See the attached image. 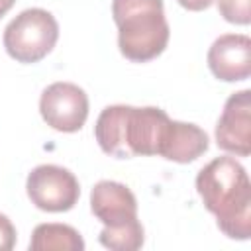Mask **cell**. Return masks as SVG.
Here are the masks:
<instances>
[{
    "mask_svg": "<svg viewBox=\"0 0 251 251\" xmlns=\"http://www.w3.org/2000/svg\"><path fill=\"white\" fill-rule=\"evenodd\" d=\"M196 190L229 239H249L251 184L241 163L233 157H216L196 175Z\"/></svg>",
    "mask_w": 251,
    "mask_h": 251,
    "instance_id": "6da1fadb",
    "label": "cell"
},
{
    "mask_svg": "<svg viewBox=\"0 0 251 251\" xmlns=\"http://www.w3.org/2000/svg\"><path fill=\"white\" fill-rule=\"evenodd\" d=\"M169 124L171 118L161 108L114 104L100 112L94 135L100 149L116 159L149 157L159 155Z\"/></svg>",
    "mask_w": 251,
    "mask_h": 251,
    "instance_id": "7a4b0ae2",
    "label": "cell"
},
{
    "mask_svg": "<svg viewBox=\"0 0 251 251\" xmlns=\"http://www.w3.org/2000/svg\"><path fill=\"white\" fill-rule=\"evenodd\" d=\"M112 18L118 27V47L126 59L145 63L165 51L171 29L163 0H112Z\"/></svg>",
    "mask_w": 251,
    "mask_h": 251,
    "instance_id": "3957f363",
    "label": "cell"
},
{
    "mask_svg": "<svg viewBox=\"0 0 251 251\" xmlns=\"http://www.w3.org/2000/svg\"><path fill=\"white\" fill-rule=\"evenodd\" d=\"M59 39V24L55 16L43 8H27L20 12L4 29V49L18 63H37Z\"/></svg>",
    "mask_w": 251,
    "mask_h": 251,
    "instance_id": "277c9868",
    "label": "cell"
},
{
    "mask_svg": "<svg viewBox=\"0 0 251 251\" xmlns=\"http://www.w3.org/2000/svg\"><path fill=\"white\" fill-rule=\"evenodd\" d=\"M27 198L43 212H69L80 196L76 176L59 165H39L25 180Z\"/></svg>",
    "mask_w": 251,
    "mask_h": 251,
    "instance_id": "5b68a950",
    "label": "cell"
},
{
    "mask_svg": "<svg viewBox=\"0 0 251 251\" xmlns=\"http://www.w3.org/2000/svg\"><path fill=\"white\" fill-rule=\"evenodd\" d=\"M39 112L47 126L57 131H78L88 118V96L73 82H53L39 98Z\"/></svg>",
    "mask_w": 251,
    "mask_h": 251,
    "instance_id": "8992f818",
    "label": "cell"
},
{
    "mask_svg": "<svg viewBox=\"0 0 251 251\" xmlns=\"http://www.w3.org/2000/svg\"><path fill=\"white\" fill-rule=\"evenodd\" d=\"M216 143L235 157L251 155V90H239L226 100L216 126Z\"/></svg>",
    "mask_w": 251,
    "mask_h": 251,
    "instance_id": "52a82bcc",
    "label": "cell"
},
{
    "mask_svg": "<svg viewBox=\"0 0 251 251\" xmlns=\"http://www.w3.org/2000/svg\"><path fill=\"white\" fill-rule=\"evenodd\" d=\"M208 67L224 82L245 80L251 75V39L243 33L220 35L208 49Z\"/></svg>",
    "mask_w": 251,
    "mask_h": 251,
    "instance_id": "ba28073f",
    "label": "cell"
},
{
    "mask_svg": "<svg viewBox=\"0 0 251 251\" xmlns=\"http://www.w3.org/2000/svg\"><path fill=\"white\" fill-rule=\"evenodd\" d=\"M90 210L104 227H124L137 222V200L133 192L116 180H100L90 190Z\"/></svg>",
    "mask_w": 251,
    "mask_h": 251,
    "instance_id": "9c48e42d",
    "label": "cell"
},
{
    "mask_svg": "<svg viewBox=\"0 0 251 251\" xmlns=\"http://www.w3.org/2000/svg\"><path fill=\"white\" fill-rule=\"evenodd\" d=\"M210 147L208 133L196 124L171 120L159 155L175 163H192Z\"/></svg>",
    "mask_w": 251,
    "mask_h": 251,
    "instance_id": "30bf717a",
    "label": "cell"
},
{
    "mask_svg": "<svg viewBox=\"0 0 251 251\" xmlns=\"http://www.w3.org/2000/svg\"><path fill=\"white\" fill-rule=\"evenodd\" d=\"M84 239L67 224H39L29 239V251H82Z\"/></svg>",
    "mask_w": 251,
    "mask_h": 251,
    "instance_id": "8fae6325",
    "label": "cell"
},
{
    "mask_svg": "<svg viewBox=\"0 0 251 251\" xmlns=\"http://www.w3.org/2000/svg\"><path fill=\"white\" fill-rule=\"evenodd\" d=\"M98 241L106 247V249H112V251H135L143 245L145 241V231H143V226L141 222H133L129 226H124V227H102L100 235H98Z\"/></svg>",
    "mask_w": 251,
    "mask_h": 251,
    "instance_id": "7c38bea8",
    "label": "cell"
},
{
    "mask_svg": "<svg viewBox=\"0 0 251 251\" xmlns=\"http://www.w3.org/2000/svg\"><path fill=\"white\" fill-rule=\"evenodd\" d=\"M220 16H224L226 22L247 25L251 22V8L249 0H216Z\"/></svg>",
    "mask_w": 251,
    "mask_h": 251,
    "instance_id": "4fadbf2b",
    "label": "cell"
},
{
    "mask_svg": "<svg viewBox=\"0 0 251 251\" xmlns=\"http://www.w3.org/2000/svg\"><path fill=\"white\" fill-rule=\"evenodd\" d=\"M16 245V227L8 216L0 214V251H10Z\"/></svg>",
    "mask_w": 251,
    "mask_h": 251,
    "instance_id": "5bb4252c",
    "label": "cell"
},
{
    "mask_svg": "<svg viewBox=\"0 0 251 251\" xmlns=\"http://www.w3.org/2000/svg\"><path fill=\"white\" fill-rule=\"evenodd\" d=\"M176 2H178L182 8L190 10V12H202V10L210 8L214 0H176Z\"/></svg>",
    "mask_w": 251,
    "mask_h": 251,
    "instance_id": "9a60e30c",
    "label": "cell"
},
{
    "mask_svg": "<svg viewBox=\"0 0 251 251\" xmlns=\"http://www.w3.org/2000/svg\"><path fill=\"white\" fill-rule=\"evenodd\" d=\"M14 4H16V0H0V18L6 16V14L12 10Z\"/></svg>",
    "mask_w": 251,
    "mask_h": 251,
    "instance_id": "2e32d148",
    "label": "cell"
}]
</instances>
